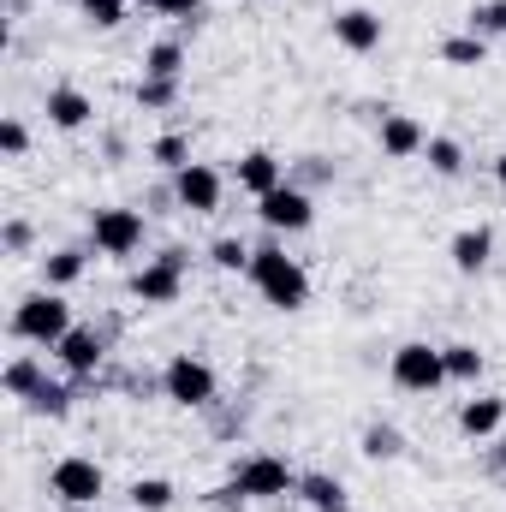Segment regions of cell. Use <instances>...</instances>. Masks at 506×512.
Instances as JSON below:
<instances>
[{"mask_svg":"<svg viewBox=\"0 0 506 512\" xmlns=\"http://www.w3.org/2000/svg\"><path fill=\"white\" fill-rule=\"evenodd\" d=\"M245 274H251V286L274 310H304L310 304V274H304L298 256H286V245H256Z\"/></svg>","mask_w":506,"mask_h":512,"instance_id":"6da1fadb","label":"cell"},{"mask_svg":"<svg viewBox=\"0 0 506 512\" xmlns=\"http://www.w3.org/2000/svg\"><path fill=\"white\" fill-rule=\"evenodd\" d=\"M6 328H12V340H24V346H48V352H54L78 322H72L66 292H48V286H42V292H24V298L12 304V322H6Z\"/></svg>","mask_w":506,"mask_h":512,"instance_id":"7a4b0ae2","label":"cell"},{"mask_svg":"<svg viewBox=\"0 0 506 512\" xmlns=\"http://www.w3.org/2000/svg\"><path fill=\"white\" fill-rule=\"evenodd\" d=\"M185 268H191V251L185 245H167L161 256H149L137 274H131V298L143 310H167L185 298Z\"/></svg>","mask_w":506,"mask_h":512,"instance_id":"3957f363","label":"cell"},{"mask_svg":"<svg viewBox=\"0 0 506 512\" xmlns=\"http://www.w3.org/2000/svg\"><path fill=\"white\" fill-rule=\"evenodd\" d=\"M161 399H173V405H185V411H209V405L221 399V376H215L203 358L173 352L167 370H161Z\"/></svg>","mask_w":506,"mask_h":512,"instance_id":"277c9868","label":"cell"},{"mask_svg":"<svg viewBox=\"0 0 506 512\" xmlns=\"http://www.w3.org/2000/svg\"><path fill=\"white\" fill-rule=\"evenodd\" d=\"M48 495H54L60 507H96V501L108 495V471H102L90 453H66V459L48 465Z\"/></svg>","mask_w":506,"mask_h":512,"instance_id":"5b68a950","label":"cell"},{"mask_svg":"<svg viewBox=\"0 0 506 512\" xmlns=\"http://www.w3.org/2000/svg\"><path fill=\"white\" fill-rule=\"evenodd\" d=\"M298 477H304V471H292L280 453H245V459L233 465V483H239L245 501H292V495H298Z\"/></svg>","mask_w":506,"mask_h":512,"instance_id":"8992f818","label":"cell"},{"mask_svg":"<svg viewBox=\"0 0 506 512\" xmlns=\"http://www.w3.org/2000/svg\"><path fill=\"white\" fill-rule=\"evenodd\" d=\"M143 239H149V221H143V209L108 203V209H96V215H90V245H96V256H114V262H126V256L143 251Z\"/></svg>","mask_w":506,"mask_h":512,"instance_id":"52a82bcc","label":"cell"},{"mask_svg":"<svg viewBox=\"0 0 506 512\" xmlns=\"http://www.w3.org/2000/svg\"><path fill=\"white\" fill-rule=\"evenodd\" d=\"M387 382L399 387V393H435V387H447L441 346H429V340H405V346H393V358H387Z\"/></svg>","mask_w":506,"mask_h":512,"instance_id":"ba28073f","label":"cell"},{"mask_svg":"<svg viewBox=\"0 0 506 512\" xmlns=\"http://www.w3.org/2000/svg\"><path fill=\"white\" fill-rule=\"evenodd\" d=\"M108 346H114V322H108V328H96V322H78V328H72V334L54 346V358H60V370H66L72 382H102Z\"/></svg>","mask_w":506,"mask_h":512,"instance_id":"9c48e42d","label":"cell"},{"mask_svg":"<svg viewBox=\"0 0 506 512\" xmlns=\"http://www.w3.org/2000/svg\"><path fill=\"white\" fill-rule=\"evenodd\" d=\"M256 221H262L268 233H310V227H316V197L286 179L280 191L256 197Z\"/></svg>","mask_w":506,"mask_h":512,"instance_id":"30bf717a","label":"cell"},{"mask_svg":"<svg viewBox=\"0 0 506 512\" xmlns=\"http://www.w3.org/2000/svg\"><path fill=\"white\" fill-rule=\"evenodd\" d=\"M173 197H179L185 215H215L221 197H227V179H221L209 161H185V167L173 173Z\"/></svg>","mask_w":506,"mask_h":512,"instance_id":"8fae6325","label":"cell"},{"mask_svg":"<svg viewBox=\"0 0 506 512\" xmlns=\"http://www.w3.org/2000/svg\"><path fill=\"white\" fill-rule=\"evenodd\" d=\"M334 42L346 54H376L381 42H387V24L370 6H346V12H334Z\"/></svg>","mask_w":506,"mask_h":512,"instance_id":"7c38bea8","label":"cell"},{"mask_svg":"<svg viewBox=\"0 0 506 512\" xmlns=\"http://www.w3.org/2000/svg\"><path fill=\"white\" fill-rule=\"evenodd\" d=\"M376 143H381V155H387V161H411V155H423L429 131H423L417 114H381Z\"/></svg>","mask_w":506,"mask_h":512,"instance_id":"4fadbf2b","label":"cell"},{"mask_svg":"<svg viewBox=\"0 0 506 512\" xmlns=\"http://www.w3.org/2000/svg\"><path fill=\"white\" fill-rule=\"evenodd\" d=\"M42 114H48L54 131H84L90 120H96V102H90L78 84H54V90L42 96Z\"/></svg>","mask_w":506,"mask_h":512,"instance_id":"5bb4252c","label":"cell"},{"mask_svg":"<svg viewBox=\"0 0 506 512\" xmlns=\"http://www.w3.org/2000/svg\"><path fill=\"white\" fill-rule=\"evenodd\" d=\"M447 256H453V268L459 274H483L489 262H495V227H459L453 239H447Z\"/></svg>","mask_w":506,"mask_h":512,"instance_id":"9a60e30c","label":"cell"},{"mask_svg":"<svg viewBox=\"0 0 506 512\" xmlns=\"http://www.w3.org/2000/svg\"><path fill=\"white\" fill-rule=\"evenodd\" d=\"M233 179H239V191L268 197V191H280V185H286V161H280V155H268V149H251V155H239Z\"/></svg>","mask_w":506,"mask_h":512,"instance_id":"2e32d148","label":"cell"},{"mask_svg":"<svg viewBox=\"0 0 506 512\" xmlns=\"http://www.w3.org/2000/svg\"><path fill=\"white\" fill-rule=\"evenodd\" d=\"M501 423H506V399L501 393H477V399L459 405V435H471V441L501 435Z\"/></svg>","mask_w":506,"mask_h":512,"instance_id":"e0dca14e","label":"cell"},{"mask_svg":"<svg viewBox=\"0 0 506 512\" xmlns=\"http://www.w3.org/2000/svg\"><path fill=\"white\" fill-rule=\"evenodd\" d=\"M298 501H304L310 512H352L346 483H340V477H328V471H304V477H298Z\"/></svg>","mask_w":506,"mask_h":512,"instance_id":"ac0fdd59","label":"cell"},{"mask_svg":"<svg viewBox=\"0 0 506 512\" xmlns=\"http://www.w3.org/2000/svg\"><path fill=\"white\" fill-rule=\"evenodd\" d=\"M84 268H90V251L60 245L54 256H42V286H48V292H66V286H78V280H84Z\"/></svg>","mask_w":506,"mask_h":512,"instance_id":"d6986e66","label":"cell"},{"mask_svg":"<svg viewBox=\"0 0 506 512\" xmlns=\"http://www.w3.org/2000/svg\"><path fill=\"white\" fill-rule=\"evenodd\" d=\"M441 364H447V382H459V387H477L483 382V352L471 346V340H453V346H441Z\"/></svg>","mask_w":506,"mask_h":512,"instance_id":"ffe728a7","label":"cell"},{"mask_svg":"<svg viewBox=\"0 0 506 512\" xmlns=\"http://www.w3.org/2000/svg\"><path fill=\"white\" fill-rule=\"evenodd\" d=\"M173 501H179V489H173L167 477H137V483L126 489L131 512H173Z\"/></svg>","mask_w":506,"mask_h":512,"instance_id":"44dd1931","label":"cell"},{"mask_svg":"<svg viewBox=\"0 0 506 512\" xmlns=\"http://www.w3.org/2000/svg\"><path fill=\"white\" fill-rule=\"evenodd\" d=\"M143 78H185V42H179V36L149 42V54H143Z\"/></svg>","mask_w":506,"mask_h":512,"instance_id":"7402d4cb","label":"cell"},{"mask_svg":"<svg viewBox=\"0 0 506 512\" xmlns=\"http://www.w3.org/2000/svg\"><path fill=\"white\" fill-rule=\"evenodd\" d=\"M42 382H48V364H42L36 352H18V358L6 364V393H12V399H30Z\"/></svg>","mask_w":506,"mask_h":512,"instance_id":"603a6c76","label":"cell"},{"mask_svg":"<svg viewBox=\"0 0 506 512\" xmlns=\"http://www.w3.org/2000/svg\"><path fill=\"white\" fill-rule=\"evenodd\" d=\"M358 453H364V459H376V465H387V459H399V453H405V435H399L393 423H370V429H364V441H358Z\"/></svg>","mask_w":506,"mask_h":512,"instance_id":"cb8c5ba5","label":"cell"},{"mask_svg":"<svg viewBox=\"0 0 506 512\" xmlns=\"http://www.w3.org/2000/svg\"><path fill=\"white\" fill-rule=\"evenodd\" d=\"M131 102H137L143 114H161V108H173V102H179V78H137Z\"/></svg>","mask_w":506,"mask_h":512,"instance_id":"d4e9b609","label":"cell"},{"mask_svg":"<svg viewBox=\"0 0 506 512\" xmlns=\"http://www.w3.org/2000/svg\"><path fill=\"white\" fill-rule=\"evenodd\" d=\"M465 30H471V36H483V42L506 36V0H477V6L465 12Z\"/></svg>","mask_w":506,"mask_h":512,"instance_id":"484cf974","label":"cell"},{"mask_svg":"<svg viewBox=\"0 0 506 512\" xmlns=\"http://www.w3.org/2000/svg\"><path fill=\"white\" fill-rule=\"evenodd\" d=\"M251 256H256V245H245L239 233H227V239H215V245H209V262H215L221 274H245V268H251Z\"/></svg>","mask_w":506,"mask_h":512,"instance_id":"4316f807","label":"cell"},{"mask_svg":"<svg viewBox=\"0 0 506 512\" xmlns=\"http://www.w3.org/2000/svg\"><path fill=\"white\" fill-rule=\"evenodd\" d=\"M72 399H78V393H72L66 382H42L30 399H24V411H36V417H66V411H72Z\"/></svg>","mask_w":506,"mask_h":512,"instance_id":"83f0119b","label":"cell"},{"mask_svg":"<svg viewBox=\"0 0 506 512\" xmlns=\"http://www.w3.org/2000/svg\"><path fill=\"white\" fill-rule=\"evenodd\" d=\"M441 60H447V66H483V60H489V42L471 36V30H459V36L441 42Z\"/></svg>","mask_w":506,"mask_h":512,"instance_id":"f1b7e54d","label":"cell"},{"mask_svg":"<svg viewBox=\"0 0 506 512\" xmlns=\"http://www.w3.org/2000/svg\"><path fill=\"white\" fill-rule=\"evenodd\" d=\"M423 155H429V167H435L441 179H459V173H465V149H459V137H429Z\"/></svg>","mask_w":506,"mask_h":512,"instance_id":"f546056e","label":"cell"},{"mask_svg":"<svg viewBox=\"0 0 506 512\" xmlns=\"http://www.w3.org/2000/svg\"><path fill=\"white\" fill-rule=\"evenodd\" d=\"M149 161H155V167H167V173H179V167L191 161V143H185L179 131H161V137L149 143Z\"/></svg>","mask_w":506,"mask_h":512,"instance_id":"4dcf8cb0","label":"cell"},{"mask_svg":"<svg viewBox=\"0 0 506 512\" xmlns=\"http://www.w3.org/2000/svg\"><path fill=\"white\" fill-rule=\"evenodd\" d=\"M78 12H84L96 30H120L126 12H131V0H78Z\"/></svg>","mask_w":506,"mask_h":512,"instance_id":"1f68e13d","label":"cell"},{"mask_svg":"<svg viewBox=\"0 0 506 512\" xmlns=\"http://www.w3.org/2000/svg\"><path fill=\"white\" fill-rule=\"evenodd\" d=\"M286 179H292V185L304 191V185H328V179H334V167H328L322 155H304V161H298V167H292Z\"/></svg>","mask_w":506,"mask_h":512,"instance_id":"d6a6232c","label":"cell"},{"mask_svg":"<svg viewBox=\"0 0 506 512\" xmlns=\"http://www.w3.org/2000/svg\"><path fill=\"white\" fill-rule=\"evenodd\" d=\"M24 149H30L24 120H0V155H6V161H24Z\"/></svg>","mask_w":506,"mask_h":512,"instance_id":"836d02e7","label":"cell"},{"mask_svg":"<svg viewBox=\"0 0 506 512\" xmlns=\"http://www.w3.org/2000/svg\"><path fill=\"white\" fill-rule=\"evenodd\" d=\"M203 507H209V512H245L251 501H245V495H239V483L227 477L221 489H209V495H203Z\"/></svg>","mask_w":506,"mask_h":512,"instance_id":"e575fe53","label":"cell"},{"mask_svg":"<svg viewBox=\"0 0 506 512\" xmlns=\"http://www.w3.org/2000/svg\"><path fill=\"white\" fill-rule=\"evenodd\" d=\"M155 18H179V24H197L203 18V0H161Z\"/></svg>","mask_w":506,"mask_h":512,"instance_id":"d590c367","label":"cell"},{"mask_svg":"<svg viewBox=\"0 0 506 512\" xmlns=\"http://www.w3.org/2000/svg\"><path fill=\"white\" fill-rule=\"evenodd\" d=\"M0 245H6V256H24V251H30V221H6Z\"/></svg>","mask_w":506,"mask_h":512,"instance_id":"8d00e7d4","label":"cell"},{"mask_svg":"<svg viewBox=\"0 0 506 512\" xmlns=\"http://www.w3.org/2000/svg\"><path fill=\"white\" fill-rule=\"evenodd\" d=\"M495 471L506 477V441H495Z\"/></svg>","mask_w":506,"mask_h":512,"instance_id":"74e56055","label":"cell"},{"mask_svg":"<svg viewBox=\"0 0 506 512\" xmlns=\"http://www.w3.org/2000/svg\"><path fill=\"white\" fill-rule=\"evenodd\" d=\"M495 185L506 191V155H495Z\"/></svg>","mask_w":506,"mask_h":512,"instance_id":"f35d334b","label":"cell"},{"mask_svg":"<svg viewBox=\"0 0 506 512\" xmlns=\"http://www.w3.org/2000/svg\"><path fill=\"white\" fill-rule=\"evenodd\" d=\"M137 6H143V12H155V6H161V0H137Z\"/></svg>","mask_w":506,"mask_h":512,"instance_id":"ab89813d","label":"cell"},{"mask_svg":"<svg viewBox=\"0 0 506 512\" xmlns=\"http://www.w3.org/2000/svg\"><path fill=\"white\" fill-rule=\"evenodd\" d=\"M60 512H96V507H60Z\"/></svg>","mask_w":506,"mask_h":512,"instance_id":"60d3db41","label":"cell"}]
</instances>
